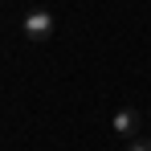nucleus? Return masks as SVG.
<instances>
[{
  "instance_id": "nucleus-1",
  "label": "nucleus",
  "mask_w": 151,
  "mask_h": 151,
  "mask_svg": "<svg viewBox=\"0 0 151 151\" xmlns=\"http://www.w3.org/2000/svg\"><path fill=\"white\" fill-rule=\"evenodd\" d=\"M21 29H25L29 41H49V37H53V12H49V8H33V12H25Z\"/></svg>"
},
{
  "instance_id": "nucleus-2",
  "label": "nucleus",
  "mask_w": 151,
  "mask_h": 151,
  "mask_svg": "<svg viewBox=\"0 0 151 151\" xmlns=\"http://www.w3.org/2000/svg\"><path fill=\"white\" fill-rule=\"evenodd\" d=\"M135 123H139V119H135V110L123 106V110L114 114V135H127V139H131V135H135Z\"/></svg>"
},
{
  "instance_id": "nucleus-3",
  "label": "nucleus",
  "mask_w": 151,
  "mask_h": 151,
  "mask_svg": "<svg viewBox=\"0 0 151 151\" xmlns=\"http://www.w3.org/2000/svg\"><path fill=\"white\" fill-rule=\"evenodd\" d=\"M127 151H151V143H147V139H131V143H127Z\"/></svg>"
},
{
  "instance_id": "nucleus-4",
  "label": "nucleus",
  "mask_w": 151,
  "mask_h": 151,
  "mask_svg": "<svg viewBox=\"0 0 151 151\" xmlns=\"http://www.w3.org/2000/svg\"><path fill=\"white\" fill-rule=\"evenodd\" d=\"M0 4H4V0H0Z\"/></svg>"
},
{
  "instance_id": "nucleus-5",
  "label": "nucleus",
  "mask_w": 151,
  "mask_h": 151,
  "mask_svg": "<svg viewBox=\"0 0 151 151\" xmlns=\"http://www.w3.org/2000/svg\"><path fill=\"white\" fill-rule=\"evenodd\" d=\"M147 143H151V139H147Z\"/></svg>"
}]
</instances>
